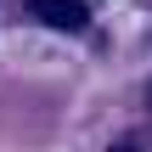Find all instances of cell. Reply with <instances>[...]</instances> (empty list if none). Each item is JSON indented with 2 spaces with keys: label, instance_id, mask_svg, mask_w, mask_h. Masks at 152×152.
I'll return each mask as SVG.
<instances>
[{
  "label": "cell",
  "instance_id": "obj_1",
  "mask_svg": "<svg viewBox=\"0 0 152 152\" xmlns=\"http://www.w3.org/2000/svg\"><path fill=\"white\" fill-rule=\"evenodd\" d=\"M28 17L56 28V34H85L90 28V6L85 0H28Z\"/></svg>",
  "mask_w": 152,
  "mask_h": 152
}]
</instances>
